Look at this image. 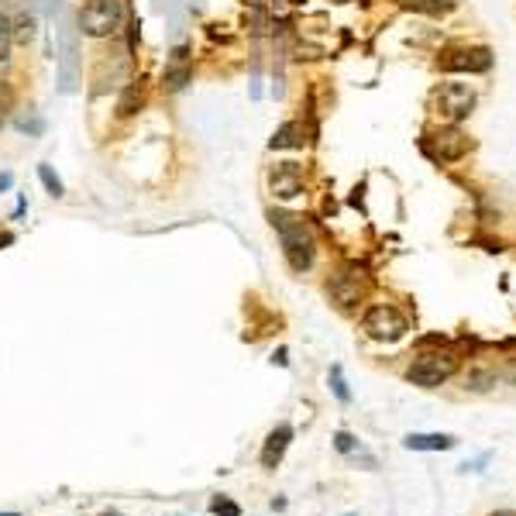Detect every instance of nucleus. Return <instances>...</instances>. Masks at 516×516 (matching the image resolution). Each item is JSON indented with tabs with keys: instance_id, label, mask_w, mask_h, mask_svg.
I'll return each instance as SVG.
<instances>
[{
	"instance_id": "f257e3e1",
	"label": "nucleus",
	"mask_w": 516,
	"mask_h": 516,
	"mask_svg": "<svg viewBox=\"0 0 516 516\" xmlns=\"http://www.w3.org/2000/svg\"><path fill=\"white\" fill-rule=\"evenodd\" d=\"M272 224L279 231V241H283V251H286V262H290L296 272H307L314 266V234L310 227L303 224L300 217L292 214H275Z\"/></svg>"
},
{
	"instance_id": "f03ea898",
	"label": "nucleus",
	"mask_w": 516,
	"mask_h": 516,
	"mask_svg": "<svg viewBox=\"0 0 516 516\" xmlns=\"http://www.w3.org/2000/svg\"><path fill=\"white\" fill-rule=\"evenodd\" d=\"M454 372H458V355H451V351H424L406 368V379L413 385H420V389H437Z\"/></svg>"
},
{
	"instance_id": "7ed1b4c3",
	"label": "nucleus",
	"mask_w": 516,
	"mask_h": 516,
	"mask_svg": "<svg viewBox=\"0 0 516 516\" xmlns=\"http://www.w3.org/2000/svg\"><path fill=\"white\" fill-rule=\"evenodd\" d=\"M80 31L90 35V38H107L114 35L121 21H124V4L121 0H90L83 11H80Z\"/></svg>"
},
{
	"instance_id": "20e7f679",
	"label": "nucleus",
	"mask_w": 516,
	"mask_h": 516,
	"mask_svg": "<svg viewBox=\"0 0 516 516\" xmlns=\"http://www.w3.org/2000/svg\"><path fill=\"white\" fill-rule=\"evenodd\" d=\"M361 327H365V334L372 337V341H385V344H393V341L406 337L410 320H406L393 303H376V307L365 314Z\"/></svg>"
},
{
	"instance_id": "39448f33",
	"label": "nucleus",
	"mask_w": 516,
	"mask_h": 516,
	"mask_svg": "<svg viewBox=\"0 0 516 516\" xmlns=\"http://www.w3.org/2000/svg\"><path fill=\"white\" fill-rule=\"evenodd\" d=\"M365 290H368V275L359 266H344V269H337L331 275V296H334L337 307H344V310L355 307L365 296Z\"/></svg>"
},
{
	"instance_id": "423d86ee",
	"label": "nucleus",
	"mask_w": 516,
	"mask_h": 516,
	"mask_svg": "<svg viewBox=\"0 0 516 516\" xmlns=\"http://www.w3.org/2000/svg\"><path fill=\"white\" fill-rule=\"evenodd\" d=\"M475 107V90H471L469 83H444L441 90H437V114L444 117V121H465Z\"/></svg>"
},
{
	"instance_id": "0eeeda50",
	"label": "nucleus",
	"mask_w": 516,
	"mask_h": 516,
	"mask_svg": "<svg viewBox=\"0 0 516 516\" xmlns=\"http://www.w3.org/2000/svg\"><path fill=\"white\" fill-rule=\"evenodd\" d=\"M441 66L448 72H486L493 66V52L489 48H454L441 59Z\"/></svg>"
},
{
	"instance_id": "6e6552de",
	"label": "nucleus",
	"mask_w": 516,
	"mask_h": 516,
	"mask_svg": "<svg viewBox=\"0 0 516 516\" xmlns=\"http://www.w3.org/2000/svg\"><path fill=\"white\" fill-rule=\"evenodd\" d=\"M272 193H275V197H283V200H292V197H300V193H303L300 169H296L292 162L275 165V173H272Z\"/></svg>"
},
{
	"instance_id": "1a4fd4ad",
	"label": "nucleus",
	"mask_w": 516,
	"mask_h": 516,
	"mask_svg": "<svg viewBox=\"0 0 516 516\" xmlns=\"http://www.w3.org/2000/svg\"><path fill=\"white\" fill-rule=\"evenodd\" d=\"M290 441H292V427L290 424L275 427L269 437H266V448H262V469H275V465L283 461L286 448H290Z\"/></svg>"
},
{
	"instance_id": "9d476101",
	"label": "nucleus",
	"mask_w": 516,
	"mask_h": 516,
	"mask_svg": "<svg viewBox=\"0 0 516 516\" xmlns=\"http://www.w3.org/2000/svg\"><path fill=\"white\" fill-rule=\"evenodd\" d=\"M190 76H193V69H190V59H186V48H176V55L169 59V66H165V76H162V83H165V90H182L186 83H190Z\"/></svg>"
},
{
	"instance_id": "9b49d317",
	"label": "nucleus",
	"mask_w": 516,
	"mask_h": 516,
	"mask_svg": "<svg viewBox=\"0 0 516 516\" xmlns=\"http://www.w3.org/2000/svg\"><path fill=\"white\" fill-rule=\"evenodd\" d=\"M458 444V437L451 434H410L403 441L406 451H451Z\"/></svg>"
},
{
	"instance_id": "f8f14e48",
	"label": "nucleus",
	"mask_w": 516,
	"mask_h": 516,
	"mask_svg": "<svg viewBox=\"0 0 516 516\" xmlns=\"http://www.w3.org/2000/svg\"><path fill=\"white\" fill-rule=\"evenodd\" d=\"M303 131H300V124H283V128H279V131H275V135H272V148H300V145H303Z\"/></svg>"
},
{
	"instance_id": "ddd939ff",
	"label": "nucleus",
	"mask_w": 516,
	"mask_h": 516,
	"mask_svg": "<svg viewBox=\"0 0 516 516\" xmlns=\"http://www.w3.org/2000/svg\"><path fill=\"white\" fill-rule=\"evenodd\" d=\"M410 11H424V14H448V11H454V0H403Z\"/></svg>"
},
{
	"instance_id": "4468645a",
	"label": "nucleus",
	"mask_w": 516,
	"mask_h": 516,
	"mask_svg": "<svg viewBox=\"0 0 516 516\" xmlns=\"http://www.w3.org/2000/svg\"><path fill=\"white\" fill-rule=\"evenodd\" d=\"M11 46H14V28L7 21V14H0V63L11 59Z\"/></svg>"
},
{
	"instance_id": "2eb2a0df",
	"label": "nucleus",
	"mask_w": 516,
	"mask_h": 516,
	"mask_svg": "<svg viewBox=\"0 0 516 516\" xmlns=\"http://www.w3.org/2000/svg\"><path fill=\"white\" fill-rule=\"evenodd\" d=\"M135 107H141V87L131 83L128 93L121 97V104H117V114H121V117H128V114H135Z\"/></svg>"
},
{
	"instance_id": "dca6fc26",
	"label": "nucleus",
	"mask_w": 516,
	"mask_h": 516,
	"mask_svg": "<svg viewBox=\"0 0 516 516\" xmlns=\"http://www.w3.org/2000/svg\"><path fill=\"white\" fill-rule=\"evenodd\" d=\"M331 389H334V396L341 403H351V393H348V382H344V372H341V365L331 368Z\"/></svg>"
},
{
	"instance_id": "f3484780",
	"label": "nucleus",
	"mask_w": 516,
	"mask_h": 516,
	"mask_svg": "<svg viewBox=\"0 0 516 516\" xmlns=\"http://www.w3.org/2000/svg\"><path fill=\"white\" fill-rule=\"evenodd\" d=\"M210 513H214V516H241V506H238V503H231L227 495H217V499L210 503Z\"/></svg>"
},
{
	"instance_id": "a211bd4d",
	"label": "nucleus",
	"mask_w": 516,
	"mask_h": 516,
	"mask_svg": "<svg viewBox=\"0 0 516 516\" xmlns=\"http://www.w3.org/2000/svg\"><path fill=\"white\" fill-rule=\"evenodd\" d=\"M38 176H42V182H46V190L52 193V197H63V180H59L48 165H38Z\"/></svg>"
},
{
	"instance_id": "6ab92c4d",
	"label": "nucleus",
	"mask_w": 516,
	"mask_h": 516,
	"mask_svg": "<svg viewBox=\"0 0 516 516\" xmlns=\"http://www.w3.org/2000/svg\"><path fill=\"white\" fill-rule=\"evenodd\" d=\"M334 448L341 451V454H351V451L359 448V444H355V437H351L348 430H341V434L334 437Z\"/></svg>"
},
{
	"instance_id": "aec40b11",
	"label": "nucleus",
	"mask_w": 516,
	"mask_h": 516,
	"mask_svg": "<svg viewBox=\"0 0 516 516\" xmlns=\"http://www.w3.org/2000/svg\"><path fill=\"white\" fill-rule=\"evenodd\" d=\"M489 516H516L513 510H495V513H489Z\"/></svg>"
},
{
	"instance_id": "412c9836",
	"label": "nucleus",
	"mask_w": 516,
	"mask_h": 516,
	"mask_svg": "<svg viewBox=\"0 0 516 516\" xmlns=\"http://www.w3.org/2000/svg\"><path fill=\"white\" fill-rule=\"evenodd\" d=\"M510 382H513V385H516V361H513V365H510Z\"/></svg>"
},
{
	"instance_id": "4be33fe9",
	"label": "nucleus",
	"mask_w": 516,
	"mask_h": 516,
	"mask_svg": "<svg viewBox=\"0 0 516 516\" xmlns=\"http://www.w3.org/2000/svg\"><path fill=\"white\" fill-rule=\"evenodd\" d=\"M0 516H21V513H0Z\"/></svg>"
}]
</instances>
